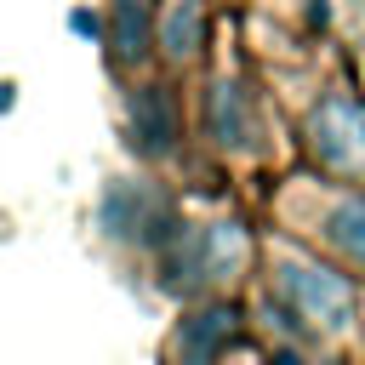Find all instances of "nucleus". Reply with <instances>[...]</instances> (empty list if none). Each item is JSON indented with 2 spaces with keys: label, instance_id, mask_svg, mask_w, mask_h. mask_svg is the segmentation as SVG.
<instances>
[{
  "label": "nucleus",
  "instance_id": "39448f33",
  "mask_svg": "<svg viewBox=\"0 0 365 365\" xmlns=\"http://www.w3.org/2000/svg\"><path fill=\"white\" fill-rule=\"evenodd\" d=\"M234 308H205V314H194L188 325H182V336H177V354H182V365H211L217 359V348L234 336Z\"/></svg>",
  "mask_w": 365,
  "mask_h": 365
},
{
  "label": "nucleus",
  "instance_id": "9d476101",
  "mask_svg": "<svg viewBox=\"0 0 365 365\" xmlns=\"http://www.w3.org/2000/svg\"><path fill=\"white\" fill-rule=\"evenodd\" d=\"M68 29H74V34H86V40H91V34H97V17H91V11H68Z\"/></svg>",
  "mask_w": 365,
  "mask_h": 365
},
{
  "label": "nucleus",
  "instance_id": "f03ea898",
  "mask_svg": "<svg viewBox=\"0 0 365 365\" xmlns=\"http://www.w3.org/2000/svg\"><path fill=\"white\" fill-rule=\"evenodd\" d=\"M314 148L325 165L336 171H365V108L331 97L319 114H314Z\"/></svg>",
  "mask_w": 365,
  "mask_h": 365
},
{
  "label": "nucleus",
  "instance_id": "0eeeda50",
  "mask_svg": "<svg viewBox=\"0 0 365 365\" xmlns=\"http://www.w3.org/2000/svg\"><path fill=\"white\" fill-rule=\"evenodd\" d=\"M211 131H217L228 148H245V143H251V120H245L240 86H228V80L211 91Z\"/></svg>",
  "mask_w": 365,
  "mask_h": 365
},
{
  "label": "nucleus",
  "instance_id": "7ed1b4c3",
  "mask_svg": "<svg viewBox=\"0 0 365 365\" xmlns=\"http://www.w3.org/2000/svg\"><path fill=\"white\" fill-rule=\"evenodd\" d=\"M103 222H108V234H120V240H165L160 228H154V200L137 188V182H114L108 194H103Z\"/></svg>",
  "mask_w": 365,
  "mask_h": 365
},
{
  "label": "nucleus",
  "instance_id": "ddd939ff",
  "mask_svg": "<svg viewBox=\"0 0 365 365\" xmlns=\"http://www.w3.org/2000/svg\"><path fill=\"white\" fill-rule=\"evenodd\" d=\"M251 365H257V359H251Z\"/></svg>",
  "mask_w": 365,
  "mask_h": 365
},
{
  "label": "nucleus",
  "instance_id": "f257e3e1",
  "mask_svg": "<svg viewBox=\"0 0 365 365\" xmlns=\"http://www.w3.org/2000/svg\"><path fill=\"white\" fill-rule=\"evenodd\" d=\"M279 291L297 302L302 319H314V325H325V331L348 325V314H354V285H348L342 274L319 268V262H285V268H279Z\"/></svg>",
  "mask_w": 365,
  "mask_h": 365
},
{
  "label": "nucleus",
  "instance_id": "f8f14e48",
  "mask_svg": "<svg viewBox=\"0 0 365 365\" xmlns=\"http://www.w3.org/2000/svg\"><path fill=\"white\" fill-rule=\"evenodd\" d=\"M279 365H302V359H297V354H285V359H279Z\"/></svg>",
  "mask_w": 365,
  "mask_h": 365
},
{
  "label": "nucleus",
  "instance_id": "1a4fd4ad",
  "mask_svg": "<svg viewBox=\"0 0 365 365\" xmlns=\"http://www.w3.org/2000/svg\"><path fill=\"white\" fill-rule=\"evenodd\" d=\"M331 240H336L348 257L365 262V200H342V205L331 211Z\"/></svg>",
  "mask_w": 365,
  "mask_h": 365
},
{
  "label": "nucleus",
  "instance_id": "20e7f679",
  "mask_svg": "<svg viewBox=\"0 0 365 365\" xmlns=\"http://www.w3.org/2000/svg\"><path fill=\"white\" fill-rule=\"evenodd\" d=\"M131 131H137V143L154 148V154H165V148L177 143V108H171V97H165L160 86L131 91Z\"/></svg>",
  "mask_w": 365,
  "mask_h": 365
},
{
  "label": "nucleus",
  "instance_id": "9b49d317",
  "mask_svg": "<svg viewBox=\"0 0 365 365\" xmlns=\"http://www.w3.org/2000/svg\"><path fill=\"white\" fill-rule=\"evenodd\" d=\"M6 108H11V86H0V114H6Z\"/></svg>",
  "mask_w": 365,
  "mask_h": 365
},
{
  "label": "nucleus",
  "instance_id": "423d86ee",
  "mask_svg": "<svg viewBox=\"0 0 365 365\" xmlns=\"http://www.w3.org/2000/svg\"><path fill=\"white\" fill-rule=\"evenodd\" d=\"M154 46V17L143 0H114V51L120 63H143Z\"/></svg>",
  "mask_w": 365,
  "mask_h": 365
},
{
  "label": "nucleus",
  "instance_id": "6e6552de",
  "mask_svg": "<svg viewBox=\"0 0 365 365\" xmlns=\"http://www.w3.org/2000/svg\"><path fill=\"white\" fill-rule=\"evenodd\" d=\"M200 29H205L200 0H171V11H165V23H160V46H165L171 57H188V51L200 46Z\"/></svg>",
  "mask_w": 365,
  "mask_h": 365
}]
</instances>
